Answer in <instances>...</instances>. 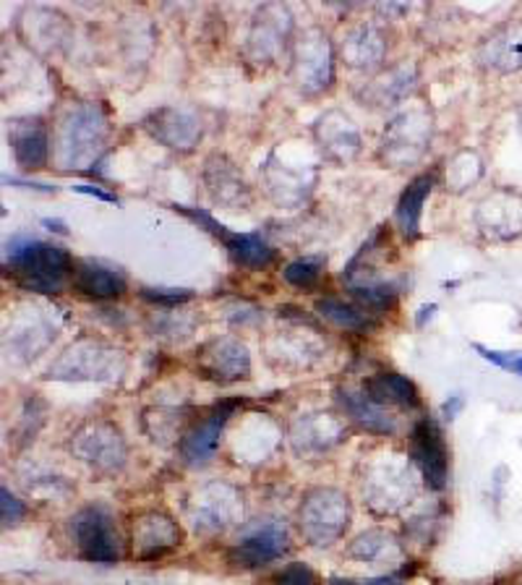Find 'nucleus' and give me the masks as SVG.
I'll return each instance as SVG.
<instances>
[{
  "label": "nucleus",
  "instance_id": "a211bd4d",
  "mask_svg": "<svg viewBox=\"0 0 522 585\" xmlns=\"http://www.w3.org/2000/svg\"><path fill=\"white\" fill-rule=\"evenodd\" d=\"M74 288L89 298H121L126 292V277L115 266L97 262V259H78L74 262Z\"/></svg>",
  "mask_w": 522,
  "mask_h": 585
},
{
  "label": "nucleus",
  "instance_id": "cd10ccee",
  "mask_svg": "<svg viewBox=\"0 0 522 585\" xmlns=\"http://www.w3.org/2000/svg\"><path fill=\"white\" fill-rule=\"evenodd\" d=\"M316 314H322L326 322L337 324V327L343 329H365L371 324L369 316L361 314L358 309L348 307V303L337 301V298H319Z\"/></svg>",
  "mask_w": 522,
  "mask_h": 585
},
{
  "label": "nucleus",
  "instance_id": "dca6fc26",
  "mask_svg": "<svg viewBox=\"0 0 522 585\" xmlns=\"http://www.w3.org/2000/svg\"><path fill=\"white\" fill-rule=\"evenodd\" d=\"M316 139L319 145L332 160L348 162L361 149V134H358L356 123L339 110H330L316 123Z\"/></svg>",
  "mask_w": 522,
  "mask_h": 585
},
{
  "label": "nucleus",
  "instance_id": "f704fd0d",
  "mask_svg": "<svg viewBox=\"0 0 522 585\" xmlns=\"http://www.w3.org/2000/svg\"><path fill=\"white\" fill-rule=\"evenodd\" d=\"M0 512H3V525L9 528V525H16L18 520L26 515V507L3 486V489H0Z\"/></svg>",
  "mask_w": 522,
  "mask_h": 585
},
{
  "label": "nucleus",
  "instance_id": "7ed1b4c3",
  "mask_svg": "<svg viewBox=\"0 0 522 585\" xmlns=\"http://www.w3.org/2000/svg\"><path fill=\"white\" fill-rule=\"evenodd\" d=\"M350 523V505L343 491L316 489L300 507V531L313 546H330Z\"/></svg>",
  "mask_w": 522,
  "mask_h": 585
},
{
  "label": "nucleus",
  "instance_id": "f03ea898",
  "mask_svg": "<svg viewBox=\"0 0 522 585\" xmlns=\"http://www.w3.org/2000/svg\"><path fill=\"white\" fill-rule=\"evenodd\" d=\"M5 270L26 290L58 292L65 277L74 275V262L58 246L29 236H16L5 244Z\"/></svg>",
  "mask_w": 522,
  "mask_h": 585
},
{
  "label": "nucleus",
  "instance_id": "4468645a",
  "mask_svg": "<svg viewBox=\"0 0 522 585\" xmlns=\"http://www.w3.org/2000/svg\"><path fill=\"white\" fill-rule=\"evenodd\" d=\"M147 128L154 139H160L170 149H178V152H191L196 141L201 139V123L188 110L178 108L157 110L147 119Z\"/></svg>",
  "mask_w": 522,
  "mask_h": 585
},
{
  "label": "nucleus",
  "instance_id": "393cba45",
  "mask_svg": "<svg viewBox=\"0 0 522 585\" xmlns=\"http://www.w3.org/2000/svg\"><path fill=\"white\" fill-rule=\"evenodd\" d=\"M365 398L376 406L418 408V387L402 374H376L365 382Z\"/></svg>",
  "mask_w": 522,
  "mask_h": 585
},
{
  "label": "nucleus",
  "instance_id": "9d476101",
  "mask_svg": "<svg viewBox=\"0 0 522 585\" xmlns=\"http://www.w3.org/2000/svg\"><path fill=\"white\" fill-rule=\"evenodd\" d=\"M475 225L492 240H512L522 236V197L518 191H494L478 204Z\"/></svg>",
  "mask_w": 522,
  "mask_h": 585
},
{
  "label": "nucleus",
  "instance_id": "c85d7f7f",
  "mask_svg": "<svg viewBox=\"0 0 522 585\" xmlns=\"http://www.w3.org/2000/svg\"><path fill=\"white\" fill-rule=\"evenodd\" d=\"M324 264H326L324 257H303V259H296V262H290V264L285 266L283 277L287 279V283L293 285V288L309 290V288H313V285L319 283V279H322Z\"/></svg>",
  "mask_w": 522,
  "mask_h": 585
},
{
  "label": "nucleus",
  "instance_id": "6e6552de",
  "mask_svg": "<svg viewBox=\"0 0 522 585\" xmlns=\"http://www.w3.org/2000/svg\"><path fill=\"white\" fill-rule=\"evenodd\" d=\"M293 18L285 5L270 3L259 9L257 18L251 24V35H248V55L253 63H272L274 58L287 48L290 40Z\"/></svg>",
  "mask_w": 522,
  "mask_h": 585
},
{
  "label": "nucleus",
  "instance_id": "20e7f679",
  "mask_svg": "<svg viewBox=\"0 0 522 585\" xmlns=\"http://www.w3.org/2000/svg\"><path fill=\"white\" fill-rule=\"evenodd\" d=\"M335 79V53L324 32L306 29L293 45V82L303 95H319Z\"/></svg>",
  "mask_w": 522,
  "mask_h": 585
},
{
  "label": "nucleus",
  "instance_id": "aec40b11",
  "mask_svg": "<svg viewBox=\"0 0 522 585\" xmlns=\"http://www.w3.org/2000/svg\"><path fill=\"white\" fill-rule=\"evenodd\" d=\"M481 63L483 66L501 71H522V22L507 24L505 29L494 32L481 48Z\"/></svg>",
  "mask_w": 522,
  "mask_h": 585
},
{
  "label": "nucleus",
  "instance_id": "0eeeda50",
  "mask_svg": "<svg viewBox=\"0 0 522 585\" xmlns=\"http://www.w3.org/2000/svg\"><path fill=\"white\" fill-rule=\"evenodd\" d=\"M175 210L186 214V217H191L194 223H199L201 227H207L214 238H220L238 264L248 266V270H261V266L272 264L274 251L266 246V240L261 236H253V233L227 231L225 225H220L217 220L204 210H194V207H175Z\"/></svg>",
  "mask_w": 522,
  "mask_h": 585
},
{
  "label": "nucleus",
  "instance_id": "5701e85b",
  "mask_svg": "<svg viewBox=\"0 0 522 585\" xmlns=\"http://www.w3.org/2000/svg\"><path fill=\"white\" fill-rule=\"evenodd\" d=\"M204 167H207L204 181L209 186V194H212L214 199L222 201V204H240V201L248 199L246 181L240 178L238 171H235L233 162L214 154V158L207 160Z\"/></svg>",
  "mask_w": 522,
  "mask_h": 585
},
{
  "label": "nucleus",
  "instance_id": "c756f323",
  "mask_svg": "<svg viewBox=\"0 0 522 585\" xmlns=\"http://www.w3.org/2000/svg\"><path fill=\"white\" fill-rule=\"evenodd\" d=\"M350 292L363 303L365 309L384 311L395 303L397 285L391 283H365V285H350Z\"/></svg>",
  "mask_w": 522,
  "mask_h": 585
},
{
  "label": "nucleus",
  "instance_id": "a878e982",
  "mask_svg": "<svg viewBox=\"0 0 522 585\" xmlns=\"http://www.w3.org/2000/svg\"><path fill=\"white\" fill-rule=\"evenodd\" d=\"M413 82H415V71L402 66L389 71V74L378 76L363 89V97L371 102L374 108H391L397 102L405 100L410 92H413Z\"/></svg>",
  "mask_w": 522,
  "mask_h": 585
},
{
  "label": "nucleus",
  "instance_id": "c9c22d12",
  "mask_svg": "<svg viewBox=\"0 0 522 585\" xmlns=\"http://www.w3.org/2000/svg\"><path fill=\"white\" fill-rule=\"evenodd\" d=\"M326 585H400V581L391 575L382 577H332Z\"/></svg>",
  "mask_w": 522,
  "mask_h": 585
},
{
  "label": "nucleus",
  "instance_id": "4be33fe9",
  "mask_svg": "<svg viewBox=\"0 0 522 585\" xmlns=\"http://www.w3.org/2000/svg\"><path fill=\"white\" fill-rule=\"evenodd\" d=\"M134 542L144 557H160L162 551L175 549L181 542V531L173 520L165 515H144L134 528Z\"/></svg>",
  "mask_w": 522,
  "mask_h": 585
},
{
  "label": "nucleus",
  "instance_id": "1a4fd4ad",
  "mask_svg": "<svg viewBox=\"0 0 522 585\" xmlns=\"http://www.w3.org/2000/svg\"><path fill=\"white\" fill-rule=\"evenodd\" d=\"M410 458L413 463L421 468L423 478L431 489H444L449 476V455L447 445H444L442 428L436 426V421L423 419L413 426L410 434Z\"/></svg>",
  "mask_w": 522,
  "mask_h": 585
},
{
  "label": "nucleus",
  "instance_id": "2f4dec72",
  "mask_svg": "<svg viewBox=\"0 0 522 585\" xmlns=\"http://www.w3.org/2000/svg\"><path fill=\"white\" fill-rule=\"evenodd\" d=\"M139 296L154 307H181V303L191 301L194 292L186 288H141Z\"/></svg>",
  "mask_w": 522,
  "mask_h": 585
},
{
  "label": "nucleus",
  "instance_id": "f257e3e1",
  "mask_svg": "<svg viewBox=\"0 0 522 585\" xmlns=\"http://www.w3.org/2000/svg\"><path fill=\"white\" fill-rule=\"evenodd\" d=\"M108 136V115L100 105L84 102L71 108L58 123L55 145H52L58 171H89L100 160Z\"/></svg>",
  "mask_w": 522,
  "mask_h": 585
},
{
  "label": "nucleus",
  "instance_id": "bb28decb",
  "mask_svg": "<svg viewBox=\"0 0 522 585\" xmlns=\"http://www.w3.org/2000/svg\"><path fill=\"white\" fill-rule=\"evenodd\" d=\"M339 402H343V408L348 411L350 419L369 428V432H376V434L395 432V421H391V415L384 411L382 406L371 402L365 395L343 389V393H339Z\"/></svg>",
  "mask_w": 522,
  "mask_h": 585
},
{
  "label": "nucleus",
  "instance_id": "412c9836",
  "mask_svg": "<svg viewBox=\"0 0 522 585\" xmlns=\"http://www.w3.org/2000/svg\"><path fill=\"white\" fill-rule=\"evenodd\" d=\"M387 55V40L382 29L361 24L343 37V58L350 69H374Z\"/></svg>",
  "mask_w": 522,
  "mask_h": 585
},
{
  "label": "nucleus",
  "instance_id": "6ab92c4d",
  "mask_svg": "<svg viewBox=\"0 0 522 585\" xmlns=\"http://www.w3.org/2000/svg\"><path fill=\"white\" fill-rule=\"evenodd\" d=\"M9 141L13 158L24 171H37L48 160V132L39 119H18L9 123Z\"/></svg>",
  "mask_w": 522,
  "mask_h": 585
},
{
  "label": "nucleus",
  "instance_id": "72a5a7b5",
  "mask_svg": "<svg viewBox=\"0 0 522 585\" xmlns=\"http://www.w3.org/2000/svg\"><path fill=\"white\" fill-rule=\"evenodd\" d=\"M274 585H319V583L311 568H306L303 562H293L287 564L283 572L274 575Z\"/></svg>",
  "mask_w": 522,
  "mask_h": 585
},
{
  "label": "nucleus",
  "instance_id": "39448f33",
  "mask_svg": "<svg viewBox=\"0 0 522 585\" xmlns=\"http://www.w3.org/2000/svg\"><path fill=\"white\" fill-rule=\"evenodd\" d=\"M71 533H74L78 555L87 559V562L110 564L121 557L113 518H110V512L104 507H84L71 520Z\"/></svg>",
  "mask_w": 522,
  "mask_h": 585
},
{
  "label": "nucleus",
  "instance_id": "e433bc0d",
  "mask_svg": "<svg viewBox=\"0 0 522 585\" xmlns=\"http://www.w3.org/2000/svg\"><path fill=\"white\" fill-rule=\"evenodd\" d=\"M74 191L76 194H87V197H97V199L108 201V204H117V199L113 197V194H104L102 188H97V186H74Z\"/></svg>",
  "mask_w": 522,
  "mask_h": 585
},
{
  "label": "nucleus",
  "instance_id": "f3484780",
  "mask_svg": "<svg viewBox=\"0 0 522 585\" xmlns=\"http://www.w3.org/2000/svg\"><path fill=\"white\" fill-rule=\"evenodd\" d=\"M201 369H204L209 379H248L251 359H248L246 346H240L238 340H217L212 346H207L204 353H201Z\"/></svg>",
  "mask_w": 522,
  "mask_h": 585
},
{
  "label": "nucleus",
  "instance_id": "2eb2a0df",
  "mask_svg": "<svg viewBox=\"0 0 522 585\" xmlns=\"http://www.w3.org/2000/svg\"><path fill=\"white\" fill-rule=\"evenodd\" d=\"M290 546V538H287V531L283 525L270 523L264 528H257L253 533L240 542L231 551V559L240 568H259V564L272 562V559H279Z\"/></svg>",
  "mask_w": 522,
  "mask_h": 585
},
{
  "label": "nucleus",
  "instance_id": "9b49d317",
  "mask_svg": "<svg viewBox=\"0 0 522 585\" xmlns=\"http://www.w3.org/2000/svg\"><path fill=\"white\" fill-rule=\"evenodd\" d=\"M115 361H121L117 350L95 346V343H78L65 350L61 361L50 369V379H108Z\"/></svg>",
  "mask_w": 522,
  "mask_h": 585
},
{
  "label": "nucleus",
  "instance_id": "473e14b6",
  "mask_svg": "<svg viewBox=\"0 0 522 585\" xmlns=\"http://www.w3.org/2000/svg\"><path fill=\"white\" fill-rule=\"evenodd\" d=\"M475 350L481 353V359H486L488 363H494V366H499V369H505V372H512V374L522 376V353H520V350H512V353H509V350H492L486 346H475Z\"/></svg>",
  "mask_w": 522,
  "mask_h": 585
},
{
  "label": "nucleus",
  "instance_id": "ddd939ff",
  "mask_svg": "<svg viewBox=\"0 0 522 585\" xmlns=\"http://www.w3.org/2000/svg\"><path fill=\"white\" fill-rule=\"evenodd\" d=\"M235 411V402H222V406H214L212 411L204 415V421H199L191 432L186 434L181 441V452L186 458V463L191 465H204L214 458L220 447L222 428H225L227 419H231Z\"/></svg>",
  "mask_w": 522,
  "mask_h": 585
},
{
  "label": "nucleus",
  "instance_id": "7c9ffc66",
  "mask_svg": "<svg viewBox=\"0 0 522 585\" xmlns=\"http://www.w3.org/2000/svg\"><path fill=\"white\" fill-rule=\"evenodd\" d=\"M389 549H395V542H391L387 533L371 531V533H363L361 538H356V544L350 546L348 555L356 559H363V562H376V559H382Z\"/></svg>",
  "mask_w": 522,
  "mask_h": 585
},
{
  "label": "nucleus",
  "instance_id": "b1692460",
  "mask_svg": "<svg viewBox=\"0 0 522 585\" xmlns=\"http://www.w3.org/2000/svg\"><path fill=\"white\" fill-rule=\"evenodd\" d=\"M431 188H434V175H418L402 191L400 204H397V225H400L402 236L408 240H415L421 236L423 204H426Z\"/></svg>",
  "mask_w": 522,
  "mask_h": 585
},
{
  "label": "nucleus",
  "instance_id": "423d86ee",
  "mask_svg": "<svg viewBox=\"0 0 522 585\" xmlns=\"http://www.w3.org/2000/svg\"><path fill=\"white\" fill-rule=\"evenodd\" d=\"M431 139V115L426 110H410V113L397 115L389 123L382 139V158L389 165L402 167L408 162H415L426 152Z\"/></svg>",
  "mask_w": 522,
  "mask_h": 585
},
{
  "label": "nucleus",
  "instance_id": "4c0bfd02",
  "mask_svg": "<svg viewBox=\"0 0 522 585\" xmlns=\"http://www.w3.org/2000/svg\"><path fill=\"white\" fill-rule=\"evenodd\" d=\"M462 402H465V400H462V395H452V398H449L447 402H444V408H442V411H444V419H449V421H452L455 415L460 413Z\"/></svg>",
  "mask_w": 522,
  "mask_h": 585
},
{
  "label": "nucleus",
  "instance_id": "f8f14e48",
  "mask_svg": "<svg viewBox=\"0 0 522 585\" xmlns=\"http://www.w3.org/2000/svg\"><path fill=\"white\" fill-rule=\"evenodd\" d=\"M74 452L97 471H117L126 460V441H123L117 428L95 424L76 434Z\"/></svg>",
  "mask_w": 522,
  "mask_h": 585
}]
</instances>
